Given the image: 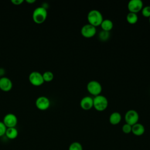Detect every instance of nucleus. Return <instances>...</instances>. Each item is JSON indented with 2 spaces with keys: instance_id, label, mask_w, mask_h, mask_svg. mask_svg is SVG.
Returning a JSON list of instances; mask_svg holds the SVG:
<instances>
[{
  "instance_id": "f257e3e1",
  "label": "nucleus",
  "mask_w": 150,
  "mask_h": 150,
  "mask_svg": "<svg viewBox=\"0 0 150 150\" xmlns=\"http://www.w3.org/2000/svg\"><path fill=\"white\" fill-rule=\"evenodd\" d=\"M87 20L88 23L96 27L100 26L104 18L101 12L98 9H91L87 14Z\"/></svg>"
},
{
  "instance_id": "f03ea898",
  "label": "nucleus",
  "mask_w": 150,
  "mask_h": 150,
  "mask_svg": "<svg viewBox=\"0 0 150 150\" xmlns=\"http://www.w3.org/2000/svg\"><path fill=\"white\" fill-rule=\"evenodd\" d=\"M47 16V9L43 6H38L36 8L32 13V19L33 21L38 24L43 23L46 19Z\"/></svg>"
},
{
  "instance_id": "7ed1b4c3",
  "label": "nucleus",
  "mask_w": 150,
  "mask_h": 150,
  "mask_svg": "<svg viewBox=\"0 0 150 150\" xmlns=\"http://www.w3.org/2000/svg\"><path fill=\"white\" fill-rule=\"evenodd\" d=\"M108 105V101L106 97L100 94L93 98V107L98 111L105 110Z\"/></svg>"
},
{
  "instance_id": "20e7f679",
  "label": "nucleus",
  "mask_w": 150,
  "mask_h": 150,
  "mask_svg": "<svg viewBox=\"0 0 150 150\" xmlns=\"http://www.w3.org/2000/svg\"><path fill=\"white\" fill-rule=\"evenodd\" d=\"M87 90L89 93L96 96L100 95L102 91V86L97 80H90L87 84Z\"/></svg>"
},
{
  "instance_id": "39448f33",
  "label": "nucleus",
  "mask_w": 150,
  "mask_h": 150,
  "mask_svg": "<svg viewBox=\"0 0 150 150\" xmlns=\"http://www.w3.org/2000/svg\"><path fill=\"white\" fill-rule=\"evenodd\" d=\"M29 80L30 83L35 86H40L45 82L43 79L42 74L38 71H33L29 75Z\"/></svg>"
},
{
  "instance_id": "423d86ee",
  "label": "nucleus",
  "mask_w": 150,
  "mask_h": 150,
  "mask_svg": "<svg viewBox=\"0 0 150 150\" xmlns=\"http://www.w3.org/2000/svg\"><path fill=\"white\" fill-rule=\"evenodd\" d=\"M125 120L127 124L133 125L138 122L139 114L135 110H129L125 114Z\"/></svg>"
},
{
  "instance_id": "0eeeda50",
  "label": "nucleus",
  "mask_w": 150,
  "mask_h": 150,
  "mask_svg": "<svg viewBox=\"0 0 150 150\" xmlns=\"http://www.w3.org/2000/svg\"><path fill=\"white\" fill-rule=\"evenodd\" d=\"M80 32L83 36L87 38H90L96 34L97 29L95 26L90 23H87L82 26Z\"/></svg>"
},
{
  "instance_id": "6e6552de",
  "label": "nucleus",
  "mask_w": 150,
  "mask_h": 150,
  "mask_svg": "<svg viewBox=\"0 0 150 150\" xmlns=\"http://www.w3.org/2000/svg\"><path fill=\"white\" fill-rule=\"evenodd\" d=\"M35 105L38 109L44 111L49 108L50 101L47 97L40 96L36 98L35 101Z\"/></svg>"
},
{
  "instance_id": "1a4fd4ad",
  "label": "nucleus",
  "mask_w": 150,
  "mask_h": 150,
  "mask_svg": "<svg viewBox=\"0 0 150 150\" xmlns=\"http://www.w3.org/2000/svg\"><path fill=\"white\" fill-rule=\"evenodd\" d=\"M2 122L6 128L15 127L18 123V118L14 114L8 113L4 116Z\"/></svg>"
},
{
  "instance_id": "9d476101",
  "label": "nucleus",
  "mask_w": 150,
  "mask_h": 150,
  "mask_svg": "<svg viewBox=\"0 0 150 150\" xmlns=\"http://www.w3.org/2000/svg\"><path fill=\"white\" fill-rule=\"evenodd\" d=\"M143 2L141 0H130L127 5L128 9L130 12L137 13L143 8Z\"/></svg>"
},
{
  "instance_id": "9b49d317",
  "label": "nucleus",
  "mask_w": 150,
  "mask_h": 150,
  "mask_svg": "<svg viewBox=\"0 0 150 150\" xmlns=\"http://www.w3.org/2000/svg\"><path fill=\"white\" fill-rule=\"evenodd\" d=\"M12 82L11 80L5 76L0 77V89L3 91H9L12 88Z\"/></svg>"
},
{
  "instance_id": "f8f14e48",
  "label": "nucleus",
  "mask_w": 150,
  "mask_h": 150,
  "mask_svg": "<svg viewBox=\"0 0 150 150\" xmlns=\"http://www.w3.org/2000/svg\"><path fill=\"white\" fill-rule=\"evenodd\" d=\"M81 108L84 110H89L93 107V98L90 96L83 97L80 102Z\"/></svg>"
},
{
  "instance_id": "ddd939ff",
  "label": "nucleus",
  "mask_w": 150,
  "mask_h": 150,
  "mask_svg": "<svg viewBox=\"0 0 150 150\" xmlns=\"http://www.w3.org/2000/svg\"><path fill=\"white\" fill-rule=\"evenodd\" d=\"M145 127L144 126L139 122L136 123L135 124L132 125V131L131 132L136 136H141L143 135L145 132Z\"/></svg>"
},
{
  "instance_id": "4468645a",
  "label": "nucleus",
  "mask_w": 150,
  "mask_h": 150,
  "mask_svg": "<svg viewBox=\"0 0 150 150\" xmlns=\"http://www.w3.org/2000/svg\"><path fill=\"white\" fill-rule=\"evenodd\" d=\"M122 119L121 114L119 112L115 111L112 112L109 117V122L112 125H117L118 124Z\"/></svg>"
},
{
  "instance_id": "2eb2a0df",
  "label": "nucleus",
  "mask_w": 150,
  "mask_h": 150,
  "mask_svg": "<svg viewBox=\"0 0 150 150\" xmlns=\"http://www.w3.org/2000/svg\"><path fill=\"white\" fill-rule=\"evenodd\" d=\"M100 26L103 30L110 32L114 26V24L111 20L109 19H103Z\"/></svg>"
},
{
  "instance_id": "dca6fc26",
  "label": "nucleus",
  "mask_w": 150,
  "mask_h": 150,
  "mask_svg": "<svg viewBox=\"0 0 150 150\" xmlns=\"http://www.w3.org/2000/svg\"><path fill=\"white\" fill-rule=\"evenodd\" d=\"M5 135L9 139H14L18 135V131L15 127L7 128Z\"/></svg>"
},
{
  "instance_id": "f3484780",
  "label": "nucleus",
  "mask_w": 150,
  "mask_h": 150,
  "mask_svg": "<svg viewBox=\"0 0 150 150\" xmlns=\"http://www.w3.org/2000/svg\"><path fill=\"white\" fill-rule=\"evenodd\" d=\"M126 19L129 24H135L138 20V16L137 13L129 12L126 16Z\"/></svg>"
},
{
  "instance_id": "a211bd4d",
  "label": "nucleus",
  "mask_w": 150,
  "mask_h": 150,
  "mask_svg": "<svg viewBox=\"0 0 150 150\" xmlns=\"http://www.w3.org/2000/svg\"><path fill=\"white\" fill-rule=\"evenodd\" d=\"M43 79L44 81L45 82H50L53 80L54 78V74L53 73L50 71H45L43 74H42Z\"/></svg>"
},
{
  "instance_id": "6ab92c4d",
  "label": "nucleus",
  "mask_w": 150,
  "mask_h": 150,
  "mask_svg": "<svg viewBox=\"0 0 150 150\" xmlns=\"http://www.w3.org/2000/svg\"><path fill=\"white\" fill-rule=\"evenodd\" d=\"M110 38V32L105 30H101L98 33V38L101 41H106Z\"/></svg>"
},
{
  "instance_id": "aec40b11",
  "label": "nucleus",
  "mask_w": 150,
  "mask_h": 150,
  "mask_svg": "<svg viewBox=\"0 0 150 150\" xmlns=\"http://www.w3.org/2000/svg\"><path fill=\"white\" fill-rule=\"evenodd\" d=\"M68 150H83V146L80 142L75 141L70 144Z\"/></svg>"
},
{
  "instance_id": "412c9836",
  "label": "nucleus",
  "mask_w": 150,
  "mask_h": 150,
  "mask_svg": "<svg viewBox=\"0 0 150 150\" xmlns=\"http://www.w3.org/2000/svg\"><path fill=\"white\" fill-rule=\"evenodd\" d=\"M141 11L142 15L144 16L149 18L150 16V5L143 6Z\"/></svg>"
},
{
  "instance_id": "4be33fe9",
  "label": "nucleus",
  "mask_w": 150,
  "mask_h": 150,
  "mask_svg": "<svg viewBox=\"0 0 150 150\" xmlns=\"http://www.w3.org/2000/svg\"><path fill=\"white\" fill-rule=\"evenodd\" d=\"M122 131L125 134H129L132 131V125L125 123L122 127Z\"/></svg>"
},
{
  "instance_id": "5701e85b",
  "label": "nucleus",
  "mask_w": 150,
  "mask_h": 150,
  "mask_svg": "<svg viewBox=\"0 0 150 150\" xmlns=\"http://www.w3.org/2000/svg\"><path fill=\"white\" fill-rule=\"evenodd\" d=\"M6 129L7 128L4 122L2 121H0V137L5 135Z\"/></svg>"
},
{
  "instance_id": "b1692460",
  "label": "nucleus",
  "mask_w": 150,
  "mask_h": 150,
  "mask_svg": "<svg viewBox=\"0 0 150 150\" xmlns=\"http://www.w3.org/2000/svg\"><path fill=\"white\" fill-rule=\"evenodd\" d=\"M11 2L15 5H19L23 2V0H11Z\"/></svg>"
},
{
  "instance_id": "393cba45",
  "label": "nucleus",
  "mask_w": 150,
  "mask_h": 150,
  "mask_svg": "<svg viewBox=\"0 0 150 150\" xmlns=\"http://www.w3.org/2000/svg\"><path fill=\"white\" fill-rule=\"evenodd\" d=\"M5 74V70L3 68L0 67V76H2Z\"/></svg>"
},
{
  "instance_id": "a878e982",
  "label": "nucleus",
  "mask_w": 150,
  "mask_h": 150,
  "mask_svg": "<svg viewBox=\"0 0 150 150\" xmlns=\"http://www.w3.org/2000/svg\"><path fill=\"white\" fill-rule=\"evenodd\" d=\"M26 2L28 4H33L36 2V0H26Z\"/></svg>"
},
{
  "instance_id": "bb28decb",
  "label": "nucleus",
  "mask_w": 150,
  "mask_h": 150,
  "mask_svg": "<svg viewBox=\"0 0 150 150\" xmlns=\"http://www.w3.org/2000/svg\"><path fill=\"white\" fill-rule=\"evenodd\" d=\"M149 23H150V16L149 17Z\"/></svg>"
}]
</instances>
